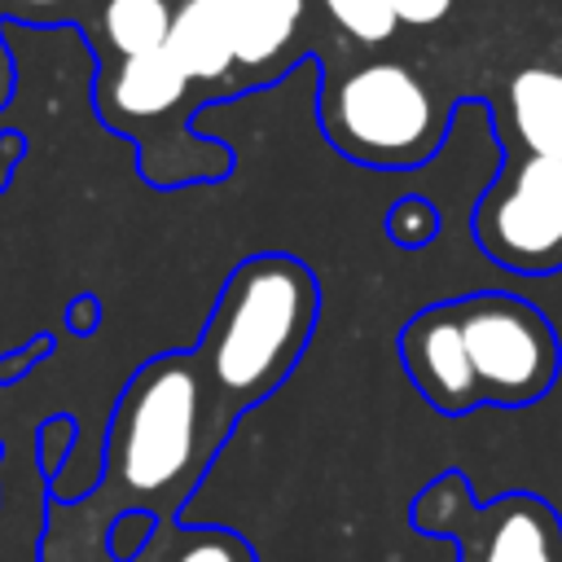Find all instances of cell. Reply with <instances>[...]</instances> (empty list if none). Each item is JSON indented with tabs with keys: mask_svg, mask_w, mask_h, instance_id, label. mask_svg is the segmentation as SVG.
Listing matches in <instances>:
<instances>
[{
	"mask_svg": "<svg viewBox=\"0 0 562 562\" xmlns=\"http://www.w3.org/2000/svg\"><path fill=\"white\" fill-rule=\"evenodd\" d=\"M193 79L167 48L140 57H105L97 79V114L110 132L136 140L140 176L154 189L215 184L233 176V149L189 132Z\"/></svg>",
	"mask_w": 562,
	"mask_h": 562,
	"instance_id": "cell-4",
	"label": "cell"
},
{
	"mask_svg": "<svg viewBox=\"0 0 562 562\" xmlns=\"http://www.w3.org/2000/svg\"><path fill=\"white\" fill-rule=\"evenodd\" d=\"M70 0H0V18L4 13H22V22H53V13H61ZM13 92V70H9V57H4V44H0V110Z\"/></svg>",
	"mask_w": 562,
	"mask_h": 562,
	"instance_id": "cell-16",
	"label": "cell"
},
{
	"mask_svg": "<svg viewBox=\"0 0 562 562\" xmlns=\"http://www.w3.org/2000/svg\"><path fill=\"white\" fill-rule=\"evenodd\" d=\"M241 417L193 347L149 356L110 408L97 487L79 501L48 496L40 562H92L110 553V522L127 509L176 527Z\"/></svg>",
	"mask_w": 562,
	"mask_h": 562,
	"instance_id": "cell-1",
	"label": "cell"
},
{
	"mask_svg": "<svg viewBox=\"0 0 562 562\" xmlns=\"http://www.w3.org/2000/svg\"><path fill=\"white\" fill-rule=\"evenodd\" d=\"M325 140L378 171L422 167L448 136V110H439L426 79L404 61H364L347 75H325L316 97Z\"/></svg>",
	"mask_w": 562,
	"mask_h": 562,
	"instance_id": "cell-5",
	"label": "cell"
},
{
	"mask_svg": "<svg viewBox=\"0 0 562 562\" xmlns=\"http://www.w3.org/2000/svg\"><path fill=\"white\" fill-rule=\"evenodd\" d=\"M321 4H325L329 22H334L338 31H347V35H351L356 44H364V48L386 44V40L395 35V26H400L391 0H321Z\"/></svg>",
	"mask_w": 562,
	"mask_h": 562,
	"instance_id": "cell-12",
	"label": "cell"
},
{
	"mask_svg": "<svg viewBox=\"0 0 562 562\" xmlns=\"http://www.w3.org/2000/svg\"><path fill=\"white\" fill-rule=\"evenodd\" d=\"M417 536L457 544V562H562V514L536 492L474 496L465 470H439L408 505Z\"/></svg>",
	"mask_w": 562,
	"mask_h": 562,
	"instance_id": "cell-6",
	"label": "cell"
},
{
	"mask_svg": "<svg viewBox=\"0 0 562 562\" xmlns=\"http://www.w3.org/2000/svg\"><path fill=\"white\" fill-rule=\"evenodd\" d=\"M176 9L167 0H105L101 4V40L110 57H140L167 48Z\"/></svg>",
	"mask_w": 562,
	"mask_h": 562,
	"instance_id": "cell-11",
	"label": "cell"
},
{
	"mask_svg": "<svg viewBox=\"0 0 562 562\" xmlns=\"http://www.w3.org/2000/svg\"><path fill=\"white\" fill-rule=\"evenodd\" d=\"M395 356L417 395L443 413L527 408L558 386L562 338L522 294L474 290L426 303L395 334Z\"/></svg>",
	"mask_w": 562,
	"mask_h": 562,
	"instance_id": "cell-2",
	"label": "cell"
},
{
	"mask_svg": "<svg viewBox=\"0 0 562 562\" xmlns=\"http://www.w3.org/2000/svg\"><path fill=\"white\" fill-rule=\"evenodd\" d=\"M66 329L79 334V338L97 334V329H101V299L88 294V290H79V294L66 303Z\"/></svg>",
	"mask_w": 562,
	"mask_h": 562,
	"instance_id": "cell-18",
	"label": "cell"
},
{
	"mask_svg": "<svg viewBox=\"0 0 562 562\" xmlns=\"http://www.w3.org/2000/svg\"><path fill=\"white\" fill-rule=\"evenodd\" d=\"M321 321L316 272L285 255H246L220 285L211 316L193 342L211 382L250 413L299 369Z\"/></svg>",
	"mask_w": 562,
	"mask_h": 562,
	"instance_id": "cell-3",
	"label": "cell"
},
{
	"mask_svg": "<svg viewBox=\"0 0 562 562\" xmlns=\"http://www.w3.org/2000/svg\"><path fill=\"white\" fill-rule=\"evenodd\" d=\"M386 237L400 246V250H422L439 237V206L422 193H404L391 202L386 211Z\"/></svg>",
	"mask_w": 562,
	"mask_h": 562,
	"instance_id": "cell-13",
	"label": "cell"
},
{
	"mask_svg": "<svg viewBox=\"0 0 562 562\" xmlns=\"http://www.w3.org/2000/svg\"><path fill=\"white\" fill-rule=\"evenodd\" d=\"M75 439H79V422L70 413H53L48 422H40V430H35V461H40L44 479H57V470L66 465Z\"/></svg>",
	"mask_w": 562,
	"mask_h": 562,
	"instance_id": "cell-14",
	"label": "cell"
},
{
	"mask_svg": "<svg viewBox=\"0 0 562 562\" xmlns=\"http://www.w3.org/2000/svg\"><path fill=\"white\" fill-rule=\"evenodd\" d=\"M22 154H26V136H22V132H0V193L9 189V180H13L18 162H22Z\"/></svg>",
	"mask_w": 562,
	"mask_h": 562,
	"instance_id": "cell-20",
	"label": "cell"
},
{
	"mask_svg": "<svg viewBox=\"0 0 562 562\" xmlns=\"http://www.w3.org/2000/svg\"><path fill=\"white\" fill-rule=\"evenodd\" d=\"M470 233L479 250L505 272H562V162L501 154L492 184L474 202Z\"/></svg>",
	"mask_w": 562,
	"mask_h": 562,
	"instance_id": "cell-7",
	"label": "cell"
},
{
	"mask_svg": "<svg viewBox=\"0 0 562 562\" xmlns=\"http://www.w3.org/2000/svg\"><path fill=\"white\" fill-rule=\"evenodd\" d=\"M404 26H435L452 13V0H391Z\"/></svg>",
	"mask_w": 562,
	"mask_h": 562,
	"instance_id": "cell-19",
	"label": "cell"
},
{
	"mask_svg": "<svg viewBox=\"0 0 562 562\" xmlns=\"http://www.w3.org/2000/svg\"><path fill=\"white\" fill-rule=\"evenodd\" d=\"M501 154H531L562 162V66L527 61L505 79L496 105Z\"/></svg>",
	"mask_w": 562,
	"mask_h": 562,
	"instance_id": "cell-8",
	"label": "cell"
},
{
	"mask_svg": "<svg viewBox=\"0 0 562 562\" xmlns=\"http://www.w3.org/2000/svg\"><path fill=\"white\" fill-rule=\"evenodd\" d=\"M167 53L193 83H224L237 70L233 31L220 0H180L167 35Z\"/></svg>",
	"mask_w": 562,
	"mask_h": 562,
	"instance_id": "cell-9",
	"label": "cell"
},
{
	"mask_svg": "<svg viewBox=\"0 0 562 562\" xmlns=\"http://www.w3.org/2000/svg\"><path fill=\"white\" fill-rule=\"evenodd\" d=\"M53 351H57V338H53L48 329H40V334H35L26 347L4 351V356H0V386H13V382H18V378H26V373H31L40 360H48Z\"/></svg>",
	"mask_w": 562,
	"mask_h": 562,
	"instance_id": "cell-17",
	"label": "cell"
},
{
	"mask_svg": "<svg viewBox=\"0 0 562 562\" xmlns=\"http://www.w3.org/2000/svg\"><path fill=\"white\" fill-rule=\"evenodd\" d=\"M154 527H158V518L145 514V509H127V514H119V518L110 522V553H114L119 562H132V558L149 544Z\"/></svg>",
	"mask_w": 562,
	"mask_h": 562,
	"instance_id": "cell-15",
	"label": "cell"
},
{
	"mask_svg": "<svg viewBox=\"0 0 562 562\" xmlns=\"http://www.w3.org/2000/svg\"><path fill=\"white\" fill-rule=\"evenodd\" d=\"M228 31H233V53L237 70L272 79L281 53L294 44V31L303 22V0H220Z\"/></svg>",
	"mask_w": 562,
	"mask_h": 562,
	"instance_id": "cell-10",
	"label": "cell"
}]
</instances>
